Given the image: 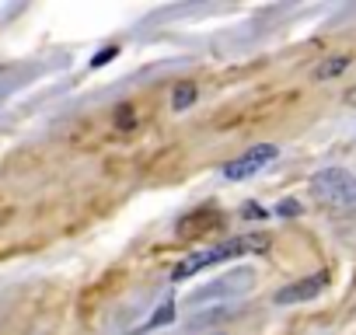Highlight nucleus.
Wrapping results in <instances>:
<instances>
[{
  "label": "nucleus",
  "instance_id": "obj_1",
  "mask_svg": "<svg viewBox=\"0 0 356 335\" xmlns=\"http://www.w3.org/2000/svg\"><path fill=\"white\" fill-rule=\"evenodd\" d=\"M266 248H269V238H266V234H241V238L220 241V245H213V248H207V252H193V255H186L182 262L175 265L171 279H189V276H196V272H200V269H207V265L227 262V259H234V255H245V252H255V255H262Z\"/></svg>",
  "mask_w": 356,
  "mask_h": 335
},
{
  "label": "nucleus",
  "instance_id": "obj_2",
  "mask_svg": "<svg viewBox=\"0 0 356 335\" xmlns=\"http://www.w3.org/2000/svg\"><path fill=\"white\" fill-rule=\"evenodd\" d=\"M311 196L325 206H356V175L346 168H325L311 179Z\"/></svg>",
  "mask_w": 356,
  "mask_h": 335
},
{
  "label": "nucleus",
  "instance_id": "obj_3",
  "mask_svg": "<svg viewBox=\"0 0 356 335\" xmlns=\"http://www.w3.org/2000/svg\"><path fill=\"white\" fill-rule=\"evenodd\" d=\"M276 154H280V150H276V143H255V147H248L238 161L224 164V179H227V182L252 179V175H259V172H262V168H266Z\"/></svg>",
  "mask_w": 356,
  "mask_h": 335
},
{
  "label": "nucleus",
  "instance_id": "obj_4",
  "mask_svg": "<svg viewBox=\"0 0 356 335\" xmlns=\"http://www.w3.org/2000/svg\"><path fill=\"white\" fill-rule=\"evenodd\" d=\"M328 286V272H314V276H304L290 286H283L276 293V304H300V300H314L321 290Z\"/></svg>",
  "mask_w": 356,
  "mask_h": 335
},
{
  "label": "nucleus",
  "instance_id": "obj_5",
  "mask_svg": "<svg viewBox=\"0 0 356 335\" xmlns=\"http://www.w3.org/2000/svg\"><path fill=\"white\" fill-rule=\"evenodd\" d=\"M252 283H255V276H252V272H231V276H224L220 283H213V286H203L200 293H193V304H200V300H207V297H224V293L248 290Z\"/></svg>",
  "mask_w": 356,
  "mask_h": 335
},
{
  "label": "nucleus",
  "instance_id": "obj_6",
  "mask_svg": "<svg viewBox=\"0 0 356 335\" xmlns=\"http://www.w3.org/2000/svg\"><path fill=\"white\" fill-rule=\"evenodd\" d=\"M346 67H349V56H332V60H325V63L314 67V81H332V77H339Z\"/></svg>",
  "mask_w": 356,
  "mask_h": 335
},
{
  "label": "nucleus",
  "instance_id": "obj_7",
  "mask_svg": "<svg viewBox=\"0 0 356 335\" xmlns=\"http://www.w3.org/2000/svg\"><path fill=\"white\" fill-rule=\"evenodd\" d=\"M196 95H200L196 84H178L175 95H171V108H175V112H186V108L196 101Z\"/></svg>",
  "mask_w": 356,
  "mask_h": 335
},
{
  "label": "nucleus",
  "instance_id": "obj_8",
  "mask_svg": "<svg viewBox=\"0 0 356 335\" xmlns=\"http://www.w3.org/2000/svg\"><path fill=\"white\" fill-rule=\"evenodd\" d=\"M133 122H136V112H133L129 105H119V108H115V126H119V129H129Z\"/></svg>",
  "mask_w": 356,
  "mask_h": 335
},
{
  "label": "nucleus",
  "instance_id": "obj_9",
  "mask_svg": "<svg viewBox=\"0 0 356 335\" xmlns=\"http://www.w3.org/2000/svg\"><path fill=\"white\" fill-rule=\"evenodd\" d=\"M115 56H119V49H115V46H108V49H102V53L91 60V67H105V63H112Z\"/></svg>",
  "mask_w": 356,
  "mask_h": 335
},
{
  "label": "nucleus",
  "instance_id": "obj_10",
  "mask_svg": "<svg viewBox=\"0 0 356 335\" xmlns=\"http://www.w3.org/2000/svg\"><path fill=\"white\" fill-rule=\"evenodd\" d=\"M276 213H280V217H293V213H300V206H297L293 199H286V203H280V206H276Z\"/></svg>",
  "mask_w": 356,
  "mask_h": 335
},
{
  "label": "nucleus",
  "instance_id": "obj_11",
  "mask_svg": "<svg viewBox=\"0 0 356 335\" xmlns=\"http://www.w3.org/2000/svg\"><path fill=\"white\" fill-rule=\"evenodd\" d=\"M168 318H171V307H164V311H157V314H154V325H161V321H168Z\"/></svg>",
  "mask_w": 356,
  "mask_h": 335
}]
</instances>
